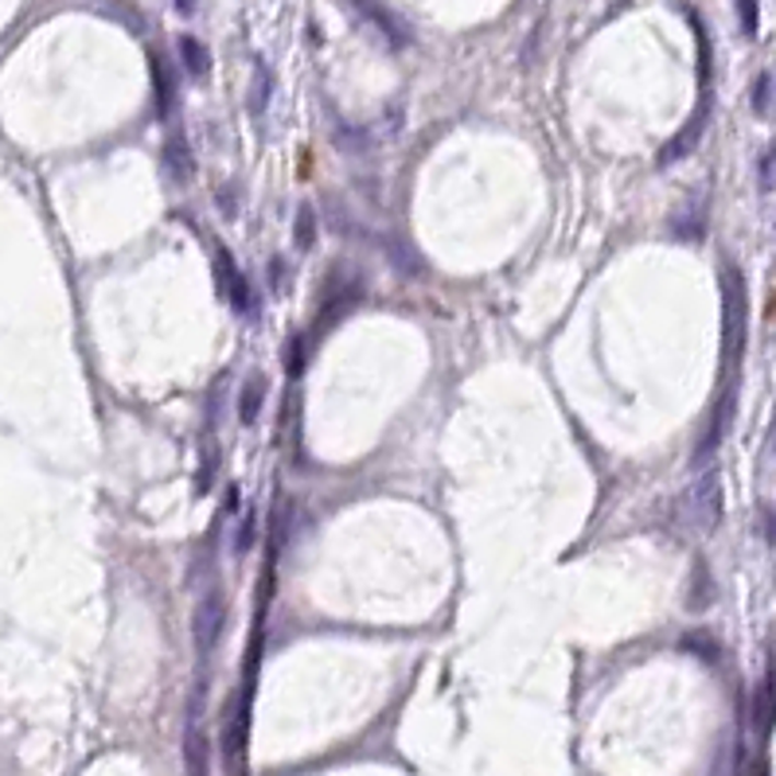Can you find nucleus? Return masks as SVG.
<instances>
[{
	"instance_id": "23",
	"label": "nucleus",
	"mask_w": 776,
	"mask_h": 776,
	"mask_svg": "<svg viewBox=\"0 0 776 776\" xmlns=\"http://www.w3.org/2000/svg\"><path fill=\"white\" fill-rule=\"evenodd\" d=\"M773 453H776V418H773Z\"/></svg>"
},
{
	"instance_id": "4",
	"label": "nucleus",
	"mask_w": 776,
	"mask_h": 776,
	"mask_svg": "<svg viewBox=\"0 0 776 776\" xmlns=\"http://www.w3.org/2000/svg\"><path fill=\"white\" fill-rule=\"evenodd\" d=\"M687 523L695 526V531H714L718 526V519H722V488H718V476H706L703 484H695V488L687 491Z\"/></svg>"
},
{
	"instance_id": "9",
	"label": "nucleus",
	"mask_w": 776,
	"mask_h": 776,
	"mask_svg": "<svg viewBox=\"0 0 776 776\" xmlns=\"http://www.w3.org/2000/svg\"><path fill=\"white\" fill-rule=\"evenodd\" d=\"M703 129H706V109H698L695 121H691V126L683 129V134H675V137L668 141V149L660 152V164H675L679 157H687V152L698 144V137H703Z\"/></svg>"
},
{
	"instance_id": "19",
	"label": "nucleus",
	"mask_w": 776,
	"mask_h": 776,
	"mask_svg": "<svg viewBox=\"0 0 776 776\" xmlns=\"http://www.w3.org/2000/svg\"><path fill=\"white\" fill-rule=\"evenodd\" d=\"M761 188H776V149H768L765 157H761Z\"/></svg>"
},
{
	"instance_id": "7",
	"label": "nucleus",
	"mask_w": 776,
	"mask_h": 776,
	"mask_svg": "<svg viewBox=\"0 0 776 776\" xmlns=\"http://www.w3.org/2000/svg\"><path fill=\"white\" fill-rule=\"evenodd\" d=\"M161 164L172 176V184H188V179L196 176V152L184 141V134H172L169 141L161 144Z\"/></svg>"
},
{
	"instance_id": "16",
	"label": "nucleus",
	"mask_w": 776,
	"mask_h": 776,
	"mask_svg": "<svg viewBox=\"0 0 776 776\" xmlns=\"http://www.w3.org/2000/svg\"><path fill=\"white\" fill-rule=\"evenodd\" d=\"M738 4V20H741V32L745 36H757V20H761V9L757 0H733Z\"/></svg>"
},
{
	"instance_id": "17",
	"label": "nucleus",
	"mask_w": 776,
	"mask_h": 776,
	"mask_svg": "<svg viewBox=\"0 0 776 776\" xmlns=\"http://www.w3.org/2000/svg\"><path fill=\"white\" fill-rule=\"evenodd\" d=\"M269 90H274V82H269V71L258 63V94H251V109H254V114H266V106H269Z\"/></svg>"
},
{
	"instance_id": "5",
	"label": "nucleus",
	"mask_w": 776,
	"mask_h": 776,
	"mask_svg": "<svg viewBox=\"0 0 776 776\" xmlns=\"http://www.w3.org/2000/svg\"><path fill=\"white\" fill-rule=\"evenodd\" d=\"M223 625H227L223 593H207V598L196 605V613H192V636H196V648L204 651V656L215 648V644H219Z\"/></svg>"
},
{
	"instance_id": "3",
	"label": "nucleus",
	"mask_w": 776,
	"mask_h": 776,
	"mask_svg": "<svg viewBox=\"0 0 776 776\" xmlns=\"http://www.w3.org/2000/svg\"><path fill=\"white\" fill-rule=\"evenodd\" d=\"M215 281H219V293H223V301L231 304L239 316H254V313H258V297H254L251 277L242 274L239 262L231 258V251L215 254Z\"/></svg>"
},
{
	"instance_id": "20",
	"label": "nucleus",
	"mask_w": 776,
	"mask_h": 776,
	"mask_svg": "<svg viewBox=\"0 0 776 776\" xmlns=\"http://www.w3.org/2000/svg\"><path fill=\"white\" fill-rule=\"evenodd\" d=\"M683 644H687V648H695V651H703L706 660H714V656H718V651L710 648V636H687Z\"/></svg>"
},
{
	"instance_id": "21",
	"label": "nucleus",
	"mask_w": 776,
	"mask_h": 776,
	"mask_svg": "<svg viewBox=\"0 0 776 776\" xmlns=\"http://www.w3.org/2000/svg\"><path fill=\"white\" fill-rule=\"evenodd\" d=\"M281 269H286V266H281V258H274V262H269V281H274V289H277V293H281Z\"/></svg>"
},
{
	"instance_id": "13",
	"label": "nucleus",
	"mask_w": 776,
	"mask_h": 776,
	"mask_svg": "<svg viewBox=\"0 0 776 776\" xmlns=\"http://www.w3.org/2000/svg\"><path fill=\"white\" fill-rule=\"evenodd\" d=\"M773 90H776V79H773V74H757V82H753V94H750L753 114L765 117L768 109H773Z\"/></svg>"
},
{
	"instance_id": "15",
	"label": "nucleus",
	"mask_w": 776,
	"mask_h": 776,
	"mask_svg": "<svg viewBox=\"0 0 776 776\" xmlns=\"http://www.w3.org/2000/svg\"><path fill=\"white\" fill-rule=\"evenodd\" d=\"M286 363H289V375H301L304 363H309V339H304V336H293V339H289Z\"/></svg>"
},
{
	"instance_id": "2",
	"label": "nucleus",
	"mask_w": 776,
	"mask_h": 776,
	"mask_svg": "<svg viewBox=\"0 0 776 776\" xmlns=\"http://www.w3.org/2000/svg\"><path fill=\"white\" fill-rule=\"evenodd\" d=\"M359 301H363V281H359V277H351V281H348V274H332L328 281H324L321 316H316L313 336H309V339H316V336H324L328 328H336V324L344 321V316H348Z\"/></svg>"
},
{
	"instance_id": "12",
	"label": "nucleus",
	"mask_w": 776,
	"mask_h": 776,
	"mask_svg": "<svg viewBox=\"0 0 776 776\" xmlns=\"http://www.w3.org/2000/svg\"><path fill=\"white\" fill-rule=\"evenodd\" d=\"M293 239H297V251H313V242H316V207H309V204L297 207Z\"/></svg>"
},
{
	"instance_id": "1",
	"label": "nucleus",
	"mask_w": 776,
	"mask_h": 776,
	"mask_svg": "<svg viewBox=\"0 0 776 776\" xmlns=\"http://www.w3.org/2000/svg\"><path fill=\"white\" fill-rule=\"evenodd\" d=\"M750 332V289L733 262H722V359L726 367H738Z\"/></svg>"
},
{
	"instance_id": "11",
	"label": "nucleus",
	"mask_w": 776,
	"mask_h": 776,
	"mask_svg": "<svg viewBox=\"0 0 776 776\" xmlns=\"http://www.w3.org/2000/svg\"><path fill=\"white\" fill-rule=\"evenodd\" d=\"M262 402H266V379H251V383L242 386V398H239V421L242 426H254L262 414Z\"/></svg>"
},
{
	"instance_id": "18",
	"label": "nucleus",
	"mask_w": 776,
	"mask_h": 776,
	"mask_svg": "<svg viewBox=\"0 0 776 776\" xmlns=\"http://www.w3.org/2000/svg\"><path fill=\"white\" fill-rule=\"evenodd\" d=\"M219 211L227 215V219H234L239 215V192H234V184H227V188H219Z\"/></svg>"
},
{
	"instance_id": "10",
	"label": "nucleus",
	"mask_w": 776,
	"mask_h": 776,
	"mask_svg": "<svg viewBox=\"0 0 776 776\" xmlns=\"http://www.w3.org/2000/svg\"><path fill=\"white\" fill-rule=\"evenodd\" d=\"M184 761H188V776L211 773V750H207V733L204 730H188V741H184Z\"/></svg>"
},
{
	"instance_id": "6",
	"label": "nucleus",
	"mask_w": 776,
	"mask_h": 776,
	"mask_svg": "<svg viewBox=\"0 0 776 776\" xmlns=\"http://www.w3.org/2000/svg\"><path fill=\"white\" fill-rule=\"evenodd\" d=\"M152 90H157V114L172 117L179 102V82H176V67H172L169 55L152 51Z\"/></svg>"
},
{
	"instance_id": "14",
	"label": "nucleus",
	"mask_w": 776,
	"mask_h": 776,
	"mask_svg": "<svg viewBox=\"0 0 776 776\" xmlns=\"http://www.w3.org/2000/svg\"><path fill=\"white\" fill-rule=\"evenodd\" d=\"M254 538H258V511H246V516H242V526H239V538H234V554L246 558Z\"/></svg>"
},
{
	"instance_id": "22",
	"label": "nucleus",
	"mask_w": 776,
	"mask_h": 776,
	"mask_svg": "<svg viewBox=\"0 0 776 776\" xmlns=\"http://www.w3.org/2000/svg\"><path fill=\"white\" fill-rule=\"evenodd\" d=\"M176 9H179V12H184V16H188V12H192V9H196V0H176Z\"/></svg>"
},
{
	"instance_id": "8",
	"label": "nucleus",
	"mask_w": 776,
	"mask_h": 776,
	"mask_svg": "<svg viewBox=\"0 0 776 776\" xmlns=\"http://www.w3.org/2000/svg\"><path fill=\"white\" fill-rule=\"evenodd\" d=\"M176 47H179V63H184V71H188L196 82H204L207 74H211V55H207V47L199 44L196 36H179Z\"/></svg>"
}]
</instances>
